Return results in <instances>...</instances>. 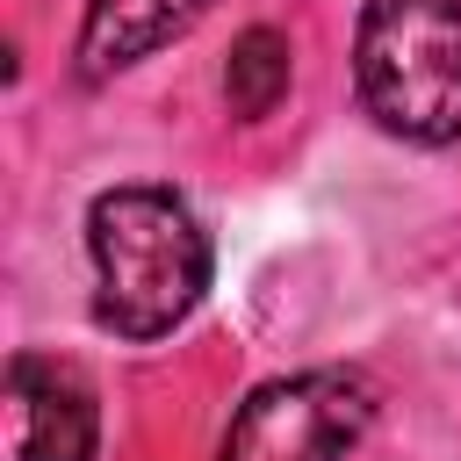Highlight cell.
<instances>
[{
    "instance_id": "1",
    "label": "cell",
    "mask_w": 461,
    "mask_h": 461,
    "mask_svg": "<svg viewBox=\"0 0 461 461\" xmlns=\"http://www.w3.org/2000/svg\"><path fill=\"white\" fill-rule=\"evenodd\" d=\"M86 252L101 274L94 317L115 339H166L209 288V230L173 187H108L86 209Z\"/></svg>"
},
{
    "instance_id": "2",
    "label": "cell",
    "mask_w": 461,
    "mask_h": 461,
    "mask_svg": "<svg viewBox=\"0 0 461 461\" xmlns=\"http://www.w3.org/2000/svg\"><path fill=\"white\" fill-rule=\"evenodd\" d=\"M353 79L389 137H461V0H367Z\"/></svg>"
},
{
    "instance_id": "3",
    "label": "cell",
    "mask_w": 461,
    "mask_h": 461,
    "mask_svg": "<svg viewBox=\"0 0 461 461\" xmlns=\"http://www.w3.org/2000/svg\"><path fill=\"white\" fill-rule=\"evenodd\" d=\"M375 418V382L360 367H303L281 382H259L230 432L223 461H339Z\"/></svg>"
},
{
    "instance_id": "4",
    "label": "cell",
    "mask_w": 461,
    "mask_h": 461,
    "mask_svg": "<svg viewBox=\"0 0 461 461\" xmlns=\"http://www.w3.org/2000/svg\"><path fill=\"white\" fill-rule=\"evenodd\" d=\"M7 396H14V461H94L101 411H94V389L65 360L14 353Z\"/></svg>"
},
{
    "instance_id": "5",
    "label": "cell",
    "mask_w": 461,
    "mask_h": 461,
    "mask_svg": "<svg viewBox=\"0 0 461 461\" xmlns=\"http://www.w3.org/2000/svg\"><path fill=\"white\" fill-rule=\"evenodd\" d=\"M202 14H209V0H86V22H79V79L101 86V79L130 72L158 43L187 36Z\"/></svg>"
},
{
    "instance_id": "6",
    "label": "cell",
    "mask_w": 461,
    "mask_h": 461,
    "mask_svg": "<svg viewBox=\"0 0 461 461\" xmlns=\"http://www.w3.org/2000/svg\"><path fill=\"white\" fill-rule=\"evenodd\" d=\"M288 36L274 29V22H252L238 43H230V65H223V101H230V115L238 122H259V115H274L281 108V94H288Z\"/></svg>"
}]
</instances>
